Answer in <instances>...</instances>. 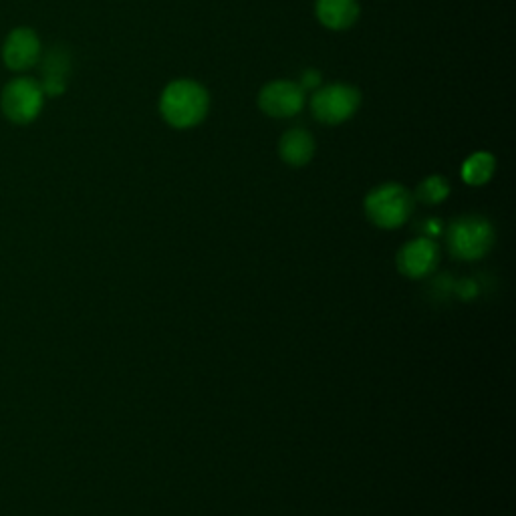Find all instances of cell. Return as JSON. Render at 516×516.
Returning <instances> with one entry per match:
<instances>
[{
	"label": "cell",
	"mask_w": 516,
	"mask_h": 516,
	"mask_svg": "<svg viewBox=\"0 0 516 516\" xmlns=\"http://www.w3.org/2000/svg\"><path fill=\"white\" fill-rule=\"evenodd\" d=\"M496 170V160L488 152L472 154L462 166V180L470 186H484Z\"/></svg>",
	"instance_id": "cell-12"
},
{
	"label": "cell",
	"mask_w": 516,
	"mask_h": 516,
	"mask_svg": "<svg viewBox=\"0 0 516 516\" xmlns=\"http://www.w3.org/2000/svg\"><path fill=\"white\" fill-rule=\"evenodd\" d=\"M422 228H424V232H426V234H430V236H432V234H438V232H440V222H436V220H428V222H424V226H422Z\"/></svg>",
	"instance_id": "cell-15"
},
{
	"label": "cell",
	"mask_w": 516,
	"mask_h": 516,
	"mask_svg": "<svg viewBox=\"0 0 516 516\" xmlns=\"http://www.w3.org/2000/svg\"><path fill=\"white\" fill-rule=\"evenodd\" d=\"M448 244L454 256L464 261L482 258L494 244L492 224L480 216L458 218L448 232Z\"/></svg>",
	"instance_id": "cell-4"
},
{
	"label": "cell",
	"mask_w": 516,
	"mask_h": 516,
	"mask_svg": "<svg viewBox=\"0 0 516 516\" xmlns=\"http://www.w3.org/2000/svg\"><path fill=\"white\" fill-rule=\"evenodd\" d=\"M43 81L39 83L43 93L49 97H59L67 89V79L71 73V55L63 47H53L41 63Z\"/></svg>",
	"instance_id": "cell-9"
},
{
	"label": "cell",
	"mask_w": 516,
	"mask_h": 516,
	"mask_svg": "<svg viewBox=\"0 0 516 516\" xmlns=\"http://www.w3.org/2000/svg\"><path fill=\"white\" fill-rule=\"evenodd\" d=\"M414 212V196L400 184H383L365 198V214L379 228H398Z\"/></svg>",
	"instance_id": "cell-2"
},
{
	"label": "cell",
	"mask_w": 516,
	"mask_h": 516,
	"mask_svg": "<svg viewBox=\"0 0 516 516\" xmlns=\"http://www.w3.org/2000/svg\"><path fill=\"white\" fill-rule=\"evenodd\" d=\"M309 105L317 121L325 125H339L349 121L357 113L361 105V93L347 83L321 85L319 89H315Z\"/></svg>",
	"instance_id": "cell-3"
},
{
	"label": "cell",
	"mask_w": 516,
	"mask_h": 516,
	"mask_svg": "<svg viewBox=\"0 0 516 516\" xmlns=\"http://www.w3.org/2000/svg\"><path fill=\"white\" fill-rule=\"evenodd\" d=\"M438 261V246L430 238H416L408 242L398 254V267L412 279L426 277L432 273Z\"/></svg>",
	"instance_id": "cell-8"
},
{
	"label": "cell",
	"mask_w": 516,
	"mask_h": 516,
	"mask_svg": "<svg viewBox=\"0 0 516 516\" xmlns=\"http://www.w3.org/2000/svg\"><path fill=\"white\" fill-rule=\"evenodd\" d=\"M321 81H323V77L317 69H307V71H303L299 85L303 87V91H311V89H319Z\"/></svg>",
	"instance_id": "cell-14"
},
{
	"label": "cell",
	"mask_w": 516,
	"mask_h": 516,
	"mask_svg": "<svg viewBox=\"0 0 516 516\" xmlns=\"http://www.w3.org/2000/svg\"><path fill=\"white\" fill-rule=\"evenodd\" d=\"M45 93L33 79H15L3 91V111L15 123H31L43 109Z\"/></svg>",
	"instance_id": "cell-6"
},
{
	"label": "cell",
	"mask_w": 516,
	"mask_h": 516,
	"mask_svg": "<svg viewBox=\"0 0 516 516\" xmlns=\"http://www.w3.org/2000/svg\"><path fill=\"white\" fill-rule=\"evenodd\" d=\"M279 154L293 168L307 166L315 156V138L305 127H293L281 138Z\"/></svg>",
	"instance_id": "cell-11"
},
{
	"label": "cell",
	"mask_w": 516,
	"mask_h": 516,
	"mask_svg": "<svg viewBox=\"0 0 516 516\" xmlns=\"http://www.w3.org/2000/svg\"><path fill=\"white\" fill-rule=\"evenodd\" d=\"M317 19L331 31H347L359 19L357 0H317Z\"/></svg>",
	"instance_id": "cell-10"
},
{
	"label": "cell",
	"mask_w": 516,
	"mask_h": 516,
	"mask_svg": "<svg viewBox=\"0 0 516 516\" xmlns=\"http://www.w3.org/2000/svg\"><path fill=\"white\" fill-rule=\"evenodd\" d=\"M3 59L9 69L25 71L39 63L41 59V41L31 29H15L3 47Z\"/></svg>",
	"instance_id": "cell-7"
},
{
	"label": "cell",
	"mask_w": 516,
	"mask_h": 516,
	"mask_svg": "<svg viewBox=\"0 0 516 516\" xmlns=\"http://www.w3.org/2000/svg\"><path fill=\"white\" fill-rule=\"evenodd\" d=\"M307 103L305 91L299 83L289 79H277L267 83L258 93V107L265 115L275 119H289L303 111Z\"/></svg>",
	"instance_id": "cell-5"
},
{
	"label": "cell",
	"mask_w": 516,
	"mask_h": 516,
	"mask_svg": "<svg viewBox=\"0 0 516 516\" xmlns=\"http://www.w3.org/2000/svg\"><path fill=\"white\" fill-rule=\"evenodd\" d=\"M210 111V93L194 79L172 81L160 97V113L168 125L190 129L200 125Z\"/></svg>",
	"instance_id": "cell-1"
},
{
	"label": "cell",
	"mask_w": 516,
	"mask_h": 516,
	"mask_svg": "<svg viewBox=\"0 0 516 516\" xmlns=\"http://www.w3.org/2000/svg\"><path fill=\"white\" fill-rule=\"evenodd\" d=\"M450 194V184L444 176H428L416 190L418 200L424 204H440L448 198Z\"/></svg>",
	"instance_id": "cell-13"
}]
</instances>
